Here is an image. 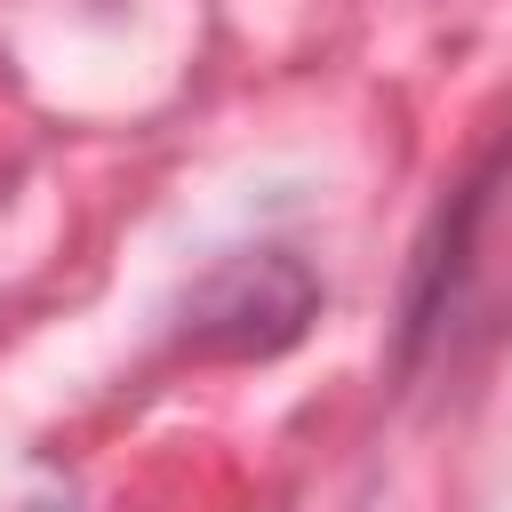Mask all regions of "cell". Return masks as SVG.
Here are the masks:
<instances>
[{
  "mask_svg": "<svg viewBox=\"0 0 512 512\" xmlns=\"http://www.w3.org/2000/svg\"><path fill=\"white\" fill-rule=\"evenodd\" d=\"M320 312V280L288 248H248L184 296V344L208 360H272Z\"/></svg>",
  "mask_w": 512,
  "mask_h": 512,
  "instance_id": "cell-1",
  "label": "cell"
}]
</instances>
